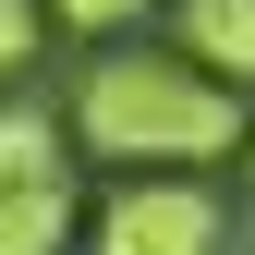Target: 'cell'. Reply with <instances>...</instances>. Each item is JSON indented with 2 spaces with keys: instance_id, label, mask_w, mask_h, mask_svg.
<instances>
[{
  "instance_id": "5b68a950",
  "label": "cell",
  "mask_w": 255,
  "mask_h": 255,
  "mask_svg": "<svg viewBox=\"0 0 255 255\" xmlns=\"http://www.w3.org/2000/svg\"><path fill=\"white\" fill-rule=\"evenodd\" d=\"M0 182H61V122H37V110L0 122Z\"/></svg>"
},
{
  "instance_id": "52a82bcc",
  "label": "cell",
  "mask_w": 255,
  "mask_h": 255,
  "mask_svg": "<svg viewBox=\"0 0 255 255\" xmlns=\"http://www.w3.org/2000/svg\"><path fill=\"white\" fill-rule=\"evenodd\" d=\"M37 12H61V24H85V37H110V24H134V12H158V0H37Z\"/></svg>"
},
{
  "instance_id": "277c9868",
  "label": "cell",
  "mask_w": 255,
  "mask_h": 255,
  "mask_svg": "<svg viewBox=\"0 0 255 255\" xmlns=\"http://www.w3.org/2000/svg\"><path fill=\"white\" fill-rule=\"evenodd\" d=\"M73 231H85L73 182H0V255H61Z\"/></svg>"
},
{
  "instance_id": "8992f818",
  "label": "cell",
  "mask_w": 255,
  "mask_h": 255,
  "mask_svg": "<svg viewBox=\"0 0 255 255\" xmlns=\"http://www.w3.org/2000/svg\"><path fill=\"white\" fill-rule=\"evenodd\" d=\"M37 37H49L37 0H0V73H24V61H37Z\"/></svg>"
},
{
  "instance_id": "6da1fadb",
  "label": "cell",
  "mask_w": 255,
  "mask_h": 255,
  "mask_svg": "<svg viewBox=\"0 0 255 255\" xmlns=\"http://www.w3.org/2000/svg\"><path fill=\"white\" fill-rule=\"evenodd\" d=\"M73 146L122 158V170H207L243 146V98L195 73L182 49H110L73 85Z\"/></svg>"
},
{
  "instance_id": "3957f363",
  "label": "cell",
  "mask_w": 255,
  "mask_h": 255,
  "mask_svg": "<svg viewBox=\"0 0 255 255\" xmlns=\"http://www.w3.org/2000/svg\"><path fill=\"white\" fill-rule=\"evenodd\" d=\"M182 12V61L219 85H255V0H170Z\"/></svg>"
},
{
  "instance_id": "ba28073f",
  "label": "cell",
  "mask_w": 255,
  "mask_h": 255,
  "mask_svg": "<svg viewBox=\"0 0 255 255\" xmlns=\"http://www.w3.org/2000/svg\"><path fill=\"white\" fill-rule=\"evenodd\" d=\"M243 146H255V122H243Z\"/></svg>"
},
{
  "instance_id": "7a4b0ae2",
  "label": "cell",
  "mask_w": 255,
  "mask_h": 255,
  "mask_svg": "<svg viewBox=\"0 0 255 255\" xmlns=\"http://www.w3.org/2000/svg\"><path fill=\"white\" fill-rule=\"evenodd\" d=\"M98 255H219V195L195 170H134L98 207Z\"/></svg>"
}]
</instances>
